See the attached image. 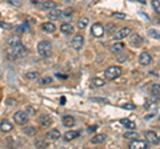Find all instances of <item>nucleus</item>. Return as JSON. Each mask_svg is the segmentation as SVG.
<instances>
[{
    "mask_svg": "<svg viewBox=\"0 0 160 149\" xmlns=\"http://www.w3.org/2000/svg\"><path fill=\"white\" fill-rule=\"evenodd\" d=\"M124 138H128V140H136V138L139 137V133L136 132H126L123 135Z\"/></svg>",
    "mask_w": 160,
    "mask_h": 149,
    "instance_id": "27",
    "label": "nucleus"
},
{
    "mask_svg": "<svg viewBox=\"0 0 160 149\" xmlns=\"http://www.w3.org/2000/svg\"><path fill=\"white\" fill-rule=\"evenodd\" d=\"M62 13H63V16H66V17H68V16H72L73 9H72V8H66V9H64V11H62Z\"/></svg>",
    "mask_w": 160,
    "mask_h": 149,
    "instance_id": "38",
    "label": "nucleus"
},
{
    "mask_svg": "<svg viewBox=\"0 0 160 149\" xmlns=\"http://www.w3.org/2000/svg\"><path fill=\"white\" fill-rule=\"evenodd\" d=\"M71 46H72V48L76 49V51H80V49L83 48V46H84V36L83 35H80V33L75 35L72 41H71Z\"/></svg>",
    "mask_w": 160,
    "mask_h": 149,
    "instance_id": "6",
    "label": "nucleus"
},
{
    "mask_svg": "<svg viewBox=\"0 0 160 149\" xmlns=\"http://www.w3.org/2000/svg\"><path fill=\"white\" fill-rule=\"evenodd\" d=\"M148 33H149V36H151V37H155V39H160V33L156 31V29H149V31H148Z\"/></svg>",
    "mask_w": 160,
    "mask_h": 149,
    "instance_id": "36",
    "label": "nucleus"
},
{
    "mask_svg": "<svg viewBox=\"0 0 160 149\" xmlns=\"http://www.w3.org/2000/svg\"><path fill=\"white\" fill-rule=\"evenodd\" d=\"M28 31H29V26L27 23H24V24H22V26L16 27V32L18 33H24V32H28Z\"/></svg>",
    "mask_w": 160,
    "mask_h": 149,
    "instance_id": "29",
    "label": "nucleus"
},
{
    "mask_svg": "<svg viewBox=\"0 0 160 149\" xmlns=\"http://www.w3.org/2000/svg\"><path fill=\"white\" fill-rule=\"evenodd\" d=\"M123 73V69L122 67L119 65H112V67H108L104 72V76H106L107 80H116L118 77H120V74Z\"/></svg>",
    "mask_w": 160,
    "mask_h": 149,
    "instance_id": "3",
    "label": "nucleus"
},
{
    "mask_svg": "<svg viewBox=\"0 0 160 149\" xmlns=\"http://www.w3.org/2000/svg\"><path fill=\"white\" fill-rule=\"evenodd\" d=\"M42 29L47 33H53L55 31H56V26H55L52 22H47V23L42 24Z\"/></svg>",
    "mask_w": 160,
    "mask_h": 149,
    "instance_id": "15",
    "label": "nucleus"
},
{
    "mask_svg": "<svg viewBox=\"0 0 160 149\" xmlns=\"http://www.w3.org/2000/svg\"><path fill=\"white\" fill-rule=\"evenodd\" d=\"M146 140L148 144H153V145H156V144H159V137L158 135L155 133L153 131H147L146 132Z\"/></svg>",
    "mask_w": 160,
    "mask_h": 149,
    "instance_id": "11",
    "label": "nucleus"
},
{
    "mask_svg": "<svg viewBox=\"0 0 160 149\" xmlns=\"http://www.w3.org/2000/svg\"><path fill=\"white\" fill-rule=\"evenodd\" d=\"M19 43H22L20 37H18V36H11V37L8 39L7 46H16V44H19Z\"/></svg>",
    "mask_w": 160,
    "mask_h": 149,
    "instance_id": "30",
    "label": "nucleus"
},
{
    "mask_svg": "<svg viewBox=\"0 0 160 149\" xmlns=\"http://www.w3.org/2000/svg\"><path fill=\"white\" fill-rule=\"evenodd\" d=\"M38 121H39V125L42 127V128H48V127L52 125V118H51V116L46 115V113L40 115L39 118H38Z\"/></svg>",
    "mask_w": 160,
    "mask_h": 149,
    "instance_id": "7",
    "label": "nucleus"
},
{
    "mask_svg": "<svg viewBox=\"0 0 160 149\" xmlns=\"http://www.w3.org/2000/svg\"><path fill=\"white\" fill-rule=\"evenodd\" d=\"M8 3L12 4V6H15V7H20V6H22L20 0H8Z\"/></svg>",
    "mask_w": 160,
    "mask_h": 149,
    "instance_id": "40",
    "label": "nucleus"
},
{
    "mask_svg": "<svg viewBox=\"0 0 160 149\" xmlns=\"http://www.w3.org/2000/svg\"><path fill=\"white\" fill-rule=\"evenodd\" d=\"M80 136V132L79 131H68L64 133V140L66 141H72L75 138H78Z\"/></svg>",
    "mask_w": 160,
    "mask_h": 149,
    "instance_id": "16",
    "label": "nucleus"
},
{
    "mask_svg": "<svg viewBox=\"0 0 160 149\" xmlns=\"http://www.w3.org/2000/svg\"><path fill=\"white\" fill-rule=\"evenodd\" d=\"M63 125L64 127H73L75 125V118L69 115L63 116Z\"/></svg>",
    "mask_w": 160,
    "mask_h": 149,
    "instance_id": "23",
    "label": "nucleus"
},
{
    "mask_svg": "<svg viewBox=\"0 0 160 149\" xmlns=\"http://www.w3.org/2000/svg\"><path fill=\"white\" fill-rule=\"evenodd\" d=\"M92 84H93V87H103L104 84H106V81H104L103 79L93 77V79H92Z\"/></svg>",
    "mask_w": 160,
    "mask_h": 149,
    "instance_id": "32",
    "label": "nucleus"
},
{
    "mask_svg": "<svg viewBox=\"0 0 160 149\" xmlns=\"http://www.w3.org/2000/svg\"><path fill=\"white\" fill-rule=\"evenodd\" d=\"M104 31L108 32L109 35L115 33V32H116V24H115V23H108L106 26V28H104Z\"/></svg>",
    "mask_w": 160,
    "mask_h": 149,
    "instance_id": "26",
    "label": "nucleus"
},
{
    "mask_svg": "<svg viewBox=\"0 0 160 149\" xmlns=\"http://www.w3.org/2000/svg\"><path fill=\"white\" fill-rule=\"evenodd\" d=\"M60 101H62V104L64 105V104H66V99H64V97H62V100H60Z\"/></svg>",
    "mask_w": 160,
    "mask_h": 149,
    "instance_id": "47",
    "label": "nucleus"
},
{
    "mask_svg": "<svg viewBox=\"0 0 160 149\" xmlns=\"http://www.w3.org/2000/svg\"><path fill=\"white\" fill-rule=\"evenodd\" d=\"M107 138V135H104V133H102V135H96L93 136L91 138V144H103L104 141H106Z\"/></svg>",
    "mask_w": 160,
    "mask_h": 149,
    "instance_id": "21",
    "label": "nucleus"
},
{
    "mask_svg": "<svg viewBox=\"0 0 160 149\" xmlns=\"http://www.w3.org/2000/svg\"><path fill=\"white\" fill-rule=\"evenodd\" d=\"M123 49H124V43L118 41V43L112 44V47H111V52H112V53H115V55H118L119 52H122Z\"/></svg>",
    "mask_w": 160,
    "mask_h": 149,
    "instance_id": "20",
    "label": "nucleus"
},
{
    "mask_svg": "<svg viewBox=\"0 0 160 149\" xmlns=\"http://www.w3.org/2000/svg\"><path fill=\"white\" fill-rule=\"evenodd\" d=\"M112 17H115V19H120V20H124L127 16L124 13H120V12H113L112 13Z\"/></svg>",
    "mask_w": 160,
    "mask_h": 149,
    "instance_id": "37",
    "label": "nucleus"
},
{
    "mask_svg": "<svg viewBox=\"0 0 160 149\" xmlns=\"http://www.w3.org/2000/svg\"><path fill=\"white\" fill-rule=\"evenodd\" d=\"M31 2H32L33 4H42V3L44 2V0H31Z\"/></svg>",
    "mask_w": 160,
    "mask_h": 149,
    "instance_id": "44",
    "label": "nucleus"
},
{
    "mask_svg": "<svg viewBox=\"0 0 160 149\" xmlns=\"http://www.w3.org/2000/svg\"><path fill=\"white\" fill-rule=\"evenodd\" d=\"M136 2H139L140 4H144V6H146V3H147L146 0H136Z\"/></svg>",
    "mask_w": 160,
    "mask_h": 149,
    "instance_id": "46",
    "label": "nucleus"
},
{
    "mask_svg": "<svg viewBox=\"0 0 160 149\" xmlns=\"http://www.w3.org/2000/svg\"><path fill=\"white\" fill-rule=\"evenodd\" d=\"M159 120H160V116H159Z\"/></svg>",
    "mask_w": 160,
    "mask_h": 149,
    "instance_id": "49",
    "label": "nucleus"
},
{
    "mask_svg": "<svg viewBox=\"0 0 160 149\" xmlns=\"http://www.w3.org/2000/svg\"><path fill=\"white\" fill-rule=\"evenodd\" d=\"M120 124H122L123 127L131 129V131H133V129L136 128V124H135V121H131L129 118H122V120H120Z\"/></svg>",
    "mask_w": 160,
    "mask_h": 149,
    "instance_id": "19",
    "label": "nucleus"
},
{
    "mask_svg": "<svg viewBox=\"0 0 160 149\" xmlns=\"http://www.w3.org/2000/svg\"><path fill=\"white\" fill-rule=\"evenodd\" d=\"M35 147H38V148H47L48 147V141L43 140V138H38V140H35Z\"/></svg>",
    "mask_w": 160,
    "mask_h": 149,
    "instance_id": "28",
    "label": "nucleus"
},
{
    "mask_svg": "<svg viewBox=\"0 0 160 149\" xmlns=\"http://www.w3.org/2000/svg\"><path fill=\"white\" fill-rule=\"evenodd\" d=\"M124 109H135V105L133 104H123L122 105Z\"/></svg>",
    "mask_w": 160,
    "mask_h": 149,
    "instance_id": "41",
    "label": "nucleus"
},
{
    "mask_svg": "<svg viewBox=\"0 0 160 149\" xmlns=\"http://www.w3.org/2000/svg\"><path fill=\"white\" fill-rule=\"evenodd\" d=\"M6 52H7V57L9 60H18V59H22L28 53L27 48L22 43L16 44V46H8Z\"/></svg>",
    "mask_w": 160,
    "mask_h": 149,
    "instance_id": "1",
    "label": "nucleus"
},
{
    "mask_svg": "<svg viewBox=\"0 0 160 149\" xmlns=\"http://www.w3.org/2000/svg\"><path fill=\"white\" fill-rule=\"evenodd\" d=\"M28 113L24 111H18L16 113H13V121L18 125H26L28 123Z\"/></svg>",
    "mask_w": 160,
    "mask_h": 149,
    "instance_id": "4",
    "label": "nucleus"
},
{
    "mask_svg": "<svg viewBox=\"0 0 160 149\" xmlns=\"http://www.w3.org/2000/svg\"><path fill=\"white\" fill-rule=\"evenodd\" d=\"M62 16H63L62 9H58V8L49 9V12H48V19L49 20H59Z\"/></svg>",
    "mask_w": 160,
    "mask_h": 149,
    "instance_id": "13",
    "label": "nucleus"
},
{
    "mask_svg": "<svg viewBox=\"0 0 160 149\" xmlns=\"http://www.w3.org/2000/svg\"><path fill=\"white\" fill-rule=\"evenodd\" d=\"M159 141H160V137H159Z\"/></svg>",
    "mask_w": 160,
    "mask_h": 149,
    "instance_id": "48",
    "label": "nucleus"
},
{
    "mask_svg": "<svg viewBox=\"0 0 160 149\" xmlns=\"http://www.w3.org/2000/svg\"><path fill=\"white\" fill-rule=\"evenodd\" d=\"M129 148L131 149H147L148 148V142L136 138V140H132L131 142H129Z\"/></svg>",
    "mask_w": 160,
    "mask_h": 149,
    "instance_id": "9",
    "label": "nucleus"
},
{
    "mask_svg": "<svg viewBox=\"0 0 160 149\" xmlns=\"http://www.w3.org/2000/svg\"><path fill=\"white\" fill-rule=\"evenodd\" d=\"M93 101H100V103H108L107 100H104V99H92Z\"/></svg>",
    "mask_w": 160,
    "mask_h": 149,
    "instance_id": "43",
    "label": "nucleus"
},
{
    "mask_svg": "<svg viewBox=\"0 0 160 149\" xmlns=\"http://www.w3.org/2000/svg\"><path fill=\"white\" fill-rule=\"evenodd\" d=\"M26 77L28 79V80H35V79H38L39 77V72L36 71H31V72H28L26 74Z\"/></svg>",
    "mask_w": 160,
    "mask_h": 149,
    "instance_id": "33",
    "label": "nucleus"
},
{
    "mask_svg": "<svg viewBox=\"0 0 160 149\" xmlns=\"http://www.w3.org/2000/svg\"><path fill=\"white\" fill-rule=\"evenodd\" d=\"M42 8L48 11V9H53V8H58V3L53 2V0H44L42 3Z\"/></svg>",
    "mask_w": 160,
    "mask_h": 149,
    "instance_id": "17",
    "label": "nucleus"
},
{
    "mask_svg": "<svg viewBox=\"0 0 160 149\" xmlns=\"http://www.w3.org/2000/svg\"><path fill=\"white\" fill-rule=\"evenodd\" d=\"M15 103H16V101L12 100V99H9V100H7V104H8V105H11V104H15Z\"/></svg>",
    "mask_w": 160,
    "mask_h": 149,
    "instance_id": "45",
    "label": "nucleus"
},
{
    "mask_svg": "<svg viewBox=\"0 0 160 149\" xmlns=\"http://www.w3.org/2000/svg\"><path fill=\"white\" fill-rule=\"evenodd\" d=\"M139 63L142 64V65L147 67V65H149V64L152 63V56L148 52H142L140 53V56H139Z\"/></svg>",
    "mask_w": 160,
    "mask_h": 149,
    "instance_id": "10",
    "label": "nucleus"
},
{
    "mask_svg": "<svg viewBox=\"0 0 160 149\" xmlns=\"http://www.w3.org/2000/svg\"><path fill=\"white\" fill-rule=\"evenodd\" d=\"M38 53L42 57H49L52 53V44L48 40H43L38 44Z\"/></svg>",
    "mask_w": 160,
    "mask_h": 149,
    "instance_id": "2",
    "label": "nucleus"
},
{
    "mask_svg": "<svg viewBox=\"0 0 160 149\" xmlns=\"http://www.w3.org/2000/svg\"><path fill=\"white\" fill-rule=\"evenodd\" d=\"M51 83H52V77H49V76L38 79V84H39V85H47V84H51Z\"/></svg>",
    "mask_w": 160,
    "mask_h": 149,
    "instance_id": "25",
    "label": "nucleus"
},
{
    "mask_svg": "<svg viewBox=\"0 0 160 149\" xmlns=\"http://www.w3.org/2000/svg\"><path fill=\"white\" fill-rule=\"evenodd\" d=\"M88 23H89V19L88 17H82L78 22V28L79 29H86L87 26H88Z\"/></svg>",
    "mask_w": 160,
    "mask_h": 149,
    "instance_id": "24",
    "label": "nucleus"
},
{
    "mask_svg": "<svg viewBox=\"0 0 160 149\" xmlns=\"http://www.w3.org/2000/svg\"><path fill=\"white\" fill-rule=\"evenodd\" d=\"M104 27L102 26L100 23H95L93 26L91 27V33H92V36L95 37H102L103 35H104Z\"/></svg>",
    "mask_w": 160,
    "mask_h": 149,
    "instance_id": "8",
    "label": "nucleus"
},
{
    "mask_svg": "<svg viewBox=\"0 0 160 149\" xmlns=\"http://www.w3.org/2000/svg\"><path fill=\"white\" fill-rule=\"evenodd\" d=\"M152 7L156 9V11H159L160 9V2L159 0H152Z\"/></svg>",
    "mask_w": 160,
    "mask_h": 149,
    "instance_id": "39",
    "label": "nucleus"
},
{
    "mask_svg": "<svg viewBox=\"0 0 160 149\" xmlns=\"http://www.w3.org/2000/svg\"><path fill=\"white\" fill-rule=\"evenodd\" d=\"M96 129H98V125H92V127H89V128H88V131H89V132H95Z\"/></svg>",
    "mask_w": 160,
    "mask_h": 149,
    "instance_id": "42",
    "label": "nucleus"
},
{
    "mask_svg": "<svg viewBox=\"0 0 160 149\" xmlns=\"http://www.w3.org/2000/svg\"><path fill=\"white\" fill-rule=\"evenodd\" d=\"M151 92L155 96H160V84H153L151 87Z\"/></svg>",
    "mask_w": 160,
    "mask_h": 149,
    "instance_id": "34",
    "label": "nucleus"
},
{
    "mask_svg": "<svg viewBox=\"0 0 160 149\" xmlns=\"http://www.w3.org/2000/svg\"><path fill=\"white\" fill-rule=\"evenodd\" d=\"M24 133H26L27 136H35L36 135V128L35 127H27V128H24Z\"/></svg>",
    "mask_w": 160,
    "mask_h": 149,
    "instance_id": "31",
    "label": "nucleus"
},
{
    "mask_svg": "<svg viewBox=\"0 0 160 149\" xmlns=\"http://www.w3.org/2000/svg\"><path fill=\"white\" fill-rule=\"evenodd\" d=\"M129 36H131V46L132 47H140L143 44V41H144V39L138 33H133V35L131 33Z\"/></svg>",
    "mask_w": 160,
    "mask_h": 149,
    "instance_id": "12",
    "label": "nucleus"
},
{
    "mask_svg": "<svg viewBox=\"0 0 160 149\" xmlns=\"http://www.w3.org/2000/svg\"><path fill=\"white\" fill-rule=\"evenodd\" d=\"M12 129H13V125L8 120H2V123H0V131L3 133H9L12 132Z\"/></svg>",
    "mask_w": 160,
    "mask_h": 149,
    "instance_id": "14",
    "label": "nucleus"
},
{
    "mask_svg": "<svg viewBox=\"0 0 160 149\" xmlns=\"http://www.w3.org/2000/svg\"><path fill=\"white\" fill-rule=\"evenodd\" d=\"M131 33H132L131 28H129V27H123V28H120L119 31H116L113 33V39H115V40H123V39L128 37Z\"/></svg>",
    "mask_w": 160,
    "mask_h": 149,
    "instance_id": "5",
    "label": "nucleus"
},
{
    "mask_svg": "<svg viewBox=\"0 0 160 149\" xmlns=\"http://www.w3.org/2000/svg\"><path fill=\"white\" fill-rule=\"evenodd\" d=\"M60 31L64 35H71V33H73V26L69 23H63L62 26H60Z\"/></svg>",
    "mask_w": 160,
    "mask_h": 149,
    "instance_id": "18",
    "label": "nucleus"
},
{
    "mask_svg": "<svg viewBox=\"0 0 160 149\" xmlns=\"http://www.w3.org/2000/svg\"><path fill=\"white\" fill-rule=\"evenodd\" d=\"M118 60H119L120 63H124V61L128 60V56H127L126 53H123V51H122V52L118 53Z\"/></svg>",
    "mask_w": 160,
    "mask_h": 149,
    "instance_id": "35",
    "label": "nucleus"
},
{
    "mask_svg": "<svg viewBox=\"0 0 160 149\" xmlns=\"http://www.w3.org/2000/svg\"><path fill=\"white\" fill-rule=\"evenodd\" d=\"M47 137L49 138V140H59V138L62 137V135H60V132L58 131V129H51V131L47 133Z\"/></svg>",
    "mask_w": 160,
    "mask_h": 149,
    "instance_id": "22",
    "label": "nucleus"
}]
</instances>
